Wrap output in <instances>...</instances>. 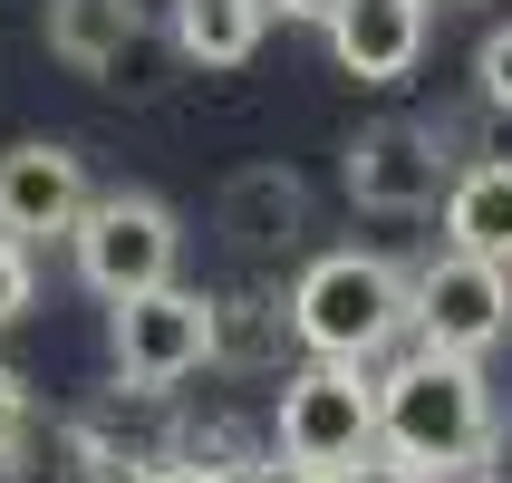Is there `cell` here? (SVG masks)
Returning a JSON list of instances; mask_svg holds the SVG:
<instances>
[{"instance_id":"cell-1","label":"cell","mask_w":512,"mask_h":483,"mask_svg":"<svg viewBox=\"0 0 512 483\" xmlns=\"http://www.w3.org/2000/svg\"><path fill=\"white\" fill-rule=\"evenodd\" d=\"M377 445L416 474H474L493 455V387L484 358H445V348H416L377 368Z\"/></svg>"},{"instance_id":"cell-2","label":"cell","mask_w":512,"mask_h":483,"mask_svg":"<svg viewBox=\"0 0 512 483\" xmlns=\"http://www.w3.org/2000/svg\"><path fill=\"white\" fill-rule=\"evenodd\" d=\"M406 271L387 252H319L300 281H290V339L310 358H348V368H377L387 348H406Z\"/></svg>"},{"instance_id":"cell-3","label":"cell","mask_w":512,"mask_h":483,"mask_svg":"<svg viewBox=\"0 0 512 483\" xmlns=\"http://www.w3.org/2000/svg\"><path fill=\"white\" fill-rule=\"evenodd\" d=\"M107 348H116V377H126L136 397H165V387H184L194 368L223 358V300H203V290H184V281H155V290H136V300H116Z\"/></svg>"},{"instance_id":"cell-4","label":"cell","mask_w":512,"mask_h":483,"mask_svg":"<svg viewBox=\"0 0 512 483\" xmlns=\"http://www.w3.org/2000/svg\"><path fill=\"white\" fill-rule=\"evenodd\" d=\"M271 445L310 474H339L377 445V368H348V358H310L300 377H281V406H271Z\"/></svg>"},{"instance_id":"cell-5","label":"cell","mask_w":512,"mask_h":483,"mask_svg":"<svg viewBox=\"0 0 512 483\" xmlns=\"http://www.w3.org/2000/svg\"><path fill=\"white\" fill-rule=\"evenodd\" d=\"M68 252H78V281L116 310V300L174 281V261H184V223H174L155 194H87Z\"/></svg>"},{"instance_id":"cell-6","label":"cell","mask_w":512,"mask_h":483,"mask_svg":"<svg viewBox=\"0 0 512 483\" xmlns=\"http://www.w3.org/2000/svg\"><path fill=\"white\" fill-rule=\"evenodd\" d=\"M406 339L445 348V358H484L493 339H512V271L474 252H435L426 271H406Z\"/></svg>"},{"instance_id":"cell-7","label":"cell","mask_w":512,"mask_h":483,"mask_svg":"<svg viewBox=\"0 0 512 483\" xmlns=\"http://www.w3.org/2000/svg\"><path fill=\"white\" fill-rule=\"evenodd\" d=\"M339 174H348V203H358V213H435L445 184H455V155H445V136L416 126V116H377V126L348 136Z\"/></svg>"},{"instance_id":"cell-8","label":"cell","mask_w":512,"mask_h":483,"mask_svg":"<svg viewBox=\"0 0 512 483\" xmlns=\"http://www.w3.org/2000/svg\"><path fill=\"white\" fill-rule=\"evenodd\" d=\"M87 155L58 136H20L10 155H0V232L10 242H58V232H78L87 213Z\"/></svg>"},{"instance_id":"cell-9","label":"cell","mask_w":512,"mask_h":483,"mask_svg":"<svg viewBox=\"0 0 512 483\" xmlns=\"http://www.w3.org/2000/svg\"><path fill=\"white\" fill-rule=\"evenodd\" d=\"M319 29H329V58L358 87H397L426 58V0H339Z\"/></svg>"},{"instance_id":"cell-10","label":"cell","mask_w":512,"mask_h":483,"mask_svg":"<svg viewBox=\"0 0 512 483\" xmlns=\"http://www.w3.org/2000/svg\"><path fill=\"white\" fill-rule=\"evenodd\" d=\"M39 39L58 68L126 87V58L155 39V20H145V0H39Z\"/></svg>"},{"instance_id":"cell-11","label":"cell","mask_w":512,"mask_h":483,"mask_svg":"<svg viewBox=\"0 0 512 483\" xmlns=\"http://www.w3.org/2000/svg\"><path fill=\"white\" fill-rule=\"evenodd\" d=\"M445 252L512 271V155H484V165H464L445 184Z\"/></svg>"},{"instance_id":"cell-12","label":"cell","mask_w":512,"mask_h":483,"mask_svg":"<svg viewBox=\"0 0 512 483\" xmlns=\"http://www.w3.org/2000/svg\"><path fill=\"white\" fill-rule=\"evenodd\" d=\"M261 29H271L261 0H174V49L203 68H242L261 49Z\"/></svg>"},{"instance_id":"cell-13","label":"cell","mask_w":512,"mask_h":483,"mask_svg":"<svg viewBox=\"0 0 512 483\" xmlns=\"http://www.w3.org/2000/svg\"><path fill=\"white\" fill-rule=\"evenodd\" d=\"M474 87H484V107L512 116V20L484 29V49H474Z\"/></svg>"},{"instance_id":"cell-14","label":"cell","mask_w":512,"mask_h":483,"mask_svg":"<svg viewBox=\"0 0 512 483\" xmlns=\"http://www.w3.org/2000/svg\"><path fill=\"white\" fill-rule=\"evenodd\" d=\"M29 281H39V271H29V242H10V232H0V329L29 310Z\"/></svg>"},{"instance_id":"cell-15","label":"cell","mask_w":512,"mask_h":483,"mask_svg":"<svg viewBox=\"0 0 512 483\" xmlns=\"http://www.w3.org/2000/svg\"><path fill=\"white\" fill-rule=\"evenodd\" d=\"M213 483H329V474H310V464H290L281 445H271V455H242V464H223Z\"/></svg>"},{"instance_id":"cell-16","label":"cell","mask_w":512,"mask_h":483,"mask_svg":"<svg viewBox=\"0 0 512 483\" xmlns=\"http://www.w3.org/2000/svg\"><path fill=\"white\" fill-rule=\"evenodd\" d=\"M29 435V377L20 368H0V464H10V445Z\"/></svg>"},{"instance_id":"cell-17","label":"cell","mask_w":512,"mask_h":483,"mask_svg":"<svg viewBox=\"0 0 512 483\" xmlns=\"http://www.w3.org/2000/svg\"><path fill=\"white\" fill-rule=\"evenodd\" d=\"M329 483H426V474H416V464H397L387 445H368V455H358V464H339Z\"/></svg>"},{"instance_id":"cell-18","label":"cell","mask_w":512,"mask_h":483,"mask_svg":"<svg viewBox=\"0 0 512 483\" xmlns=\"http://www.w3.org/2000/svg\"><path fill=\"white\" fill-rule=\"evenodd\" d=\"M116 483H213V474H194V464H136V474H116Z\"/></svg>"},{"instance_id":"cell-19","label":"cell","mask_w":512,"mask_h":483,"mask_svg":"<svg viewBox=\"0 0 512 483\" xmlns=\"http://www.w3.org/2000/svg\"><path fill=\"white\" fill-rule=\"evenodd\" d=\"M261 10H271V20H329L339 0H261Z\"/></svg>"}]
</instances>
